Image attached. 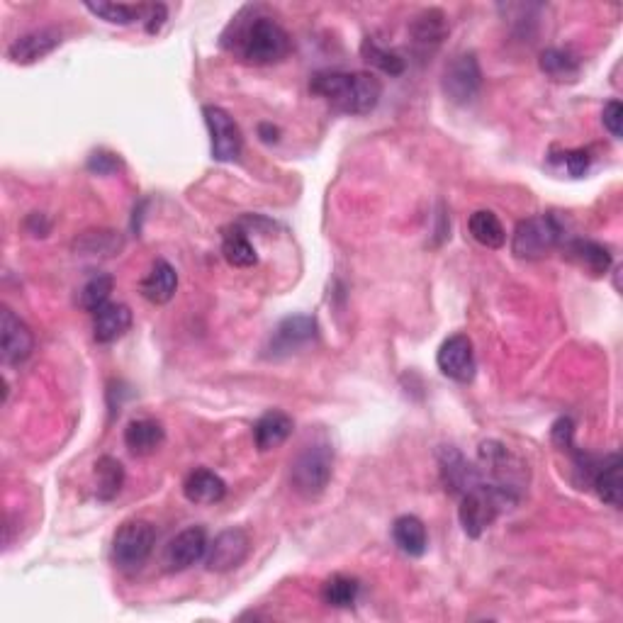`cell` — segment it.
I'll use <instances>...</instances> for the list:
<instances>
[{
  "label": "cell",
  "instance_id": "6da1fadb",
  "mask_svg": "<svg viewBox=\"0 0 623 623\" xmlns=\"http://www.w3.org/2000/svg\"><path fill=\"white\" fill-rule=\"evenodd\" d=\"M310 91L336 112L368 115L383 98V81L370 71H319L312 76Z\"/></svg>",
  "mask_w": 623,
  "mask_h": 623
},
{
  "label": "cell",
  "instance_id": "7a4b0ae2",
  "mask_svg": "<svg viewBox=\"0 0 623 623\" xmlns=\"http://www.w3.org/2000/svg\"><path fill=\"white\" fill-rule=\"evenodd\" d=\"M234 49L244 61L256 66L278 64L290 54V35L278 25L273 18L258 15V18L249 20L244 27H237L234 32Z\"/></svg>",
  "mask_w": 623,
  "mask_h": 623
},
{
  "label": "cell",
  "instance_id": "3957f363",
  "mask_svg": "<svg viewBox=\"0 0 623 623\" xmlns=\"http://www.w3.org/2000/svg\"><path fill=\"white\" fill-rule=\"evenodd\" d=\"M516 504V492L495 482L480 480L473 490L460 497L458 519L470 538H480L507 507Z\"/></svg>",
  "mask_w": 623,
  "mask_h": 623
},
{
  "label": "cell",
  "instance_id": "277c9868",
  "mask_svg": "<svg viewBox=\"0 0 623 623\" xmlns=\"http://www.w3.org/2000/svg\"><path fill=\"white\" fill-rule=\"evenodd\" d=\"M334 473V448L329 441H312L290 465V485L302 499H317L329 487Z\"/></svg>",
  "mask_w": 623,
  "mask_h": 623
},
{
  "label": "cell",
  "instance_id": "5b68a950",
  "mask_svg": "<svg viewBox=\"0 0 623 623\" xmlns=\"http://www.w3.org/2000/svg\"><path fill=\"white\" fill-rule=\"evenodd\" d=\"M156 546L154 524L144 519H129L112 538V563L122 572H137L151 558Z\"/></svg>",
  "mask_w": 623,
  "mask_h": 623
},
{
  "label": "cell",
  "instance_id": "8992f818",
  "mask_svg": "<svg viewBox=\"0 0 623 623\" xmlns=\"http://www.w3.org/2000/svg\"><path fill=\"white\" fill-rule=\"evenodd\" d=\"M560 237H563V229H560L553 215L529 217V220H521L516 224L512 251L516 258L538 261V258H546L560 244Z\"/></svg>",
  "mask_w": 623,
  "mask_h": 623
},
{
  "label": "cell",
  "instance_id": "52a82bcc",
  "mask_svg": "<svg viewBox=\"0 0 623 623\" xmlns=\"http://www.w3.org/2000/svg\"><path fill=\"white\" fill-rule=\"evenodd\" d=\"M202 117H205V125L210 129L212 159L220 161V164L237 161L241 151H244V137H241L237 120L224 108H217V105H205Z\"/></svg>",
  "mask_w": 623,
  "mask_h": 623
},
{
  "label": "cell",
  "instance_id": "ba28073f",
  "mask_svg": "<svg viewBox=\"0 0 623 623\" xmlns=\"http://www.w3.org/2000/svg\"><path fill=\"white\" fill-rule=\"evenodd\" d=\"M441 88L451 103L456 105L473 103L475 95L480 93L482 88V71L480 64H477V56L475 54L456 56V59L446 66V71H443Z\"/></svg>",
  "mask_w": 623,
  "mask_h": 623
},
{
  "label": "cell",
  "instance_id": "9c48e42d",
  "mask_svg": "<svg viewBox=\"0 0 623 623\" xmlns=\"http://www.w3.org/2000/svg\"><path fill=\"white\" fill-rule=\"evenodd\" d=\"M251 553V538L244 529H224L207 546L205 568L210 572H232L246 563Z\"/></svg>",
  "mask_w": 623,
  "mask_h": 623
},
{
  "label": "cell",
  "instance_id": "30bf717a",
  "mask_svg": "<svg viewBox=\"0 0 623 623\" xmlns=\"http://www.w3.org/2000/svg\"><path fill=\"white\" fill-rule=\"evenodd\" d=\"M436 366L446 378L456 380V383H473L477 373L473 341L465 334L448 336L436 353Z\"/></svg>",
  "mask_w": 623,
  "mask_h": 623
},
{
  "label": "cell",
  "instance_id": "8fae6325",
  "mask_svg": "<svg viewBox=\"0 0 623 623\" xmlns=\"http://www.w3.org/2000/svg\"><path fill=\"white\" fill-rule=\"evenodd\" d=\"M35 351L32 329L10 307L0 312V356L5 366H20Z\"/></svg>",
  "mask_w": 623,
  "mask_h": 623
},
{
  "label": "cell",
  "instance_id": "7c38bea8",
  "mask_svg": "<svg viewBox=\"0 0 623 623\" xmlns=\"http://www.w3.org/2000/svg\"><path fill=\"white\" fill-rule=\"evenodd\" d=\"M207 546V531L202 526H188L178 536H173L166 546V568L171 572H181L193 568L205 558Z\"/></svg>",
  "mask_w": 623,
  "mask_h": 623
},
{
  "label": "cell",
  "instance_id": "4fadbf2b",
  "mask_svg": "<svg viewBox=\"0 0 623 623\" xmlns=\"http://www.w3.org/2000/svg\"><path fill=\"white\" fill-rule=\"evenodd\" d=\"M317 336V322L307 314H295V317L283 319L271 336V346H268V356H288L302 346H307Z\"/></svg>",
  "mask_w": 623,
  "mask_h": 623
},
{
  "label": "cell",
  "instance_id": "5bb4252c",
  "mask_svg": "<svg viewBox=\"0 0 623 623\" xmlns=\"http://www.w3.org/2000/svg\"><path fill=\"white\" fill-rule=\"evenodd\" d=\"M439 465H441L443 485H446V490L456 497H463L465 492L473 490L477 482L485 480V477L480 475V470H477L473 463H468L463 453L451 446L441 451Z\"/></svg>",
  "mask_w": 623,
  "mask_h": 623
},
{
  "label": "cell",
  "instance_id": "9a60e30c",
  "mask_svg": "<svg viewBox=\"0 0 623 623\" xmlns=\"http://www.w3.org/2000/svg\"><path fill=\"white\" fill-rule=\"evenodd\" d=\"M59 44L61 32L54 30V27H42V30H32L27 32V35L15 39L8 47V59L20 66L35 64V61L52 54Z\"/></svg>",
  "mask_w": 623,
  "mask_h": 623
},
{
  "label": "cell",
  "instance_id": "2e32d148",
  "mask_svg": "<svg viewBox=\"0 0 623 623\" xmlns=\"http://www.w3.org/2000/svg\"><path fill=\"white\" fill-rule=\"evenodd\" d=\"M448 35V18L439 8L422 10L409 25V37H412L414 49L419 54H434L441 47Z\"/></svg>",
  "mask_w": 623,
  "mask_h": 623
},
{
  "label": "cell",
  "instance_id": "e0dca14e",
  "mask_svg": "<svg viewBox=\"0 0 623 623\" xmlns=\"http://www.w3.org/2000/svg\"><path fill=\"white\" fill-rule=\"evenodd\" d=\"M132 327V310L120 302H108L93 314V339L98 344H115Z\"/></svg>",
  "mask_w": 623,
  "mask_h": 623
},
{
  "label": "cell",
  "instance_id": "ac0fdd59",
  "mask_svg": "<svg viewBox=\"0 0 623 623\" xmlns=\"http://www.w3.org/2000/svg\"><path fill=\"white\" fill-rule=\"evenodd\" d=\"M293 429H295V422L290 414L280 412V409L266 412L254 426L256 448L261 453H268V451H273V448L283 446V443L290 439V434H293Z\"/></svg>",
  "mask_w": 623,
  "mask_h": 623
},
{
  "label": "cell",
  "instance_id": "d6986e66",
  "mask_svg": "<svg viewBox=\"0 0 623 623\" xmlns=\"http://www.w3.org/2000/svg\"><path fill=\"white\" fill-rule=\"evenodd\" d=\"M183 495L193 504H217L227 497V482L207 468L193 470L183 482Z\"/></svg>",
  "mask_w": 623,
  "mask_h": 623
},
{
  "label": "cell",
  "instance_id": "ffe728a7",
  "mask_svg": "<svg viewBox=\"0 0 623 623\" xmlns=\"http://www.w3.org/2000/svg\"><path fill=\"white\" fill-rule=\"evenodd\" d=\"M139 290H142V295L147 297L149 302H154V305H166V302L173 300V295H176L178 290L176 268L168 261H164V258H159V261H154V266L149 268V273L144 275Z\"/></svg>",
  "mask_w": 623,
  "mask_h": 623
},
{
  "label": "cell",
  "instance_id": "44dd1931",
  "mask_svg": "<svg viewBox=\"0 0 623 623\" xmlns=\"http://www.w3.org/2000/svg\"><path fill=\"white\" fill-rule=\"evenodd\" d=\"M166 441V431L156 419H134L125 429V446L134 456H151Z\"/></svg>",
  "mask_w": 623,
  "mask_h": 623
},
{
  "label": "cell",
  "instance_id": "7402d4cb",
  "mask_svg": "<svg viewBox=\"0 0 623 623\" xmlns=\"http://www.w3.org/2000/svg\"><path fill=\"white\" fill-rule=\"evenodd\" d=\"M392 541L409 558H422L429 546V536H426V526L422 519L412 514H404L392 524Z\"/></svg>",
  "mask_w": 623,
  "mask_h": 623
},
{
  "label": "cell",
  "instance_id": "603a6c76",
  "mask_svg": "<svg viewBox=\"0 0 623 623\" xmlns=\"http://www.w3.org/2000/svg\"><path fill=\"white\" fill-rule=\"evenodd\" d=\"M592 485L597 490V495L602 502L609 504V507L619 509L621 507V492H623V482H621V458L609 456L599 463L597 473L592 477Z\"/></svg>",
  "mask_w": 623,
  "mask_h": 623
},
{
  "label": "cell",
  "instance_id": "cb8c5ba5",
  "mask_svg": "<svg viewBox=\"0 0 623 623\" xmlns=\"http://www.w3.org/2000/svg\"><path fill=\"white\" fill-rule=\"evenodd\" d=\"M222 254L224 261L234 268H254L258 263L256 249L246 237V229L241 224L224 229L222 234Z\"/></svg>",
  "mask_w": 623,
  "mask_h": 623
},
{
  "label": "cell",
  "instance_id": "d4e9b609",
  "mask_svg": "<svg viewBox=\"0 0 623 623\" xmlns=\"http://www.w3.org/2000/svg\"><path fill=\"white\" fill-rule=\"evenodd\" d=\"M470 237L485 249H502L507 244V229L492 210H477L468 220Z\"/></svg>",
  "mask_w": 623,
  "mask_h": 623
},
{
  "label": "cell",
  "instance_id": "484cf974",
  "mask_svg": "<svg viewBox=\"0 0 623 623\" xmlns=\"http://www.w3.org/2000/svg\"><path fill=\"white\" fill-rule=\"evenodd\" d=\"M568 251V258L577 263V266L587 268L592 275H604L611 268V254L609 249L597 241H589V239H575L565 246Z\"/></svg>",
  "mask_w": 623,
  "mask_h": 623
},
{
  "label": "cell",
  "instance_id": "4316f807",
  "mask_svg": "<svg viewBox=\"0 0 623 623\" xmlns=\"http://www.w3.org/2000/svg\"><path fill=\"white\" fill-rule=\"evenodd\" d=\"M125 485V468L117 458L103 456L95 460V497L100 502H112Z\"/></svg>",
  "mask_w": 623,
  "mask_h": 623
},
{
  "label": "cell",
  "instance_id": "83f0119b",
  "mask_svg": "<svg viewBox=\"0 0 623 623\" xmlns=\"http://www.w3.org/2000/svg\"><path fill=\"white\" fill-rule=\"evenodd\" d=\"M120 232L112 229H93V232H83L81 237L74 241L76 254L81 256H115L122 249Z\"/></svg>",
  "mask_w": 623,
  "mask_h": 623
},
{
  "label": "cell",
  "instance_id": "f1b7e54d",
  "mask_svg": "<svg viewBox=\"0 0 623 623\" xmlns=\"http://www.w3.org/2000/svg\"><path fill=\"white\" fill-rule=\"evenodd\" d=\"M358 592H361V582L349 575H331L322 585V602L334 609H349L356 604Z\"/></svg>",
  "mask_w": 623,
  "mask_h": 623
},
{
  "label": "cell",
  "instance_id": "f546056e",
  "mask_svg": "<svg viewBox=\"0 0 623 623\" xmlns=\"http://www.w3.org/2000/svg\"><path fill=\"white\" fill-rule=\"evenodd\" d=\"M88 13L95 18L110 22V25H132V22L144 20L147 15V5H127V3H86Z\"/></svg>",
  "mask_w": 623,
  "mask_h": 623
},
{
  "label": "cell",
  "instance_id": "4dcf8cb0",
  "mask_svg": "<svg viewBox=\"0 0 623 623\" xmlns=\"http://www.w3.org/2000/svg\"><path fill=\"white\" fill-rule=\"evenodd\" d=\"M541 71L553 81H575L580 76V64L563 49H546L541 54Z\"/></svg>",
  "mask_w": 623,
  "mask_h": 623
},
{
  "label": "cell",
  "instance_id": "1f68e13d",
  "mask_svg": "<svg viewBox=\"0 0 623 623\" xmlns=\"http://www.w3.org/2000/svg\"><path fill=\"white\" fill-rule=\"evenodd\" d=\"M361 56L368 61L370 66H375L378 71H383L387 76H402L404 74V59L400 54L390 52V49L380 47L375 39L366 37L361 44Z\"/></svg>",
  "mask_w": 623,
  "mask_h": 623
},
{
  "label": "cell",
  "instance_id": "d6a6232c",
  "mask_svg": "<svg viewBox=\"0 0 623 623\" xmlns=\"http://www.w3.org/2000/svg\"><path fill=\"white\" fill-rule=\"evenodd\" d=\"M112 288H115V278H112V275H108V273L93 275V278L88 280L86 285H83L78 302H81L83 310L95 314L100 310V307H105L110 302Z\"/></svg>",
  "mask_w": 623,
  "mask_h": 623
},
{
  "label": "cell",
  "instance_id": "836d02e7",
  "mask_svg": "<svg viewBox=\"0 0 623 623\" xmlns=\"http://www.w3.org/2000/svg\"><path fill=\"white\" fill-rule=\"evenodd\" d=\"M122 168L120 156L112 154V151H93L91 159H88V171L95 173V176H112Z\"/></svg>",
  "mask_w": 623,
  "mask_h": 623
},
{
  "label": "cell",
  "instance_id": "e575fe53",
  "mask_svg": "<svg viewBox=\"0 0 623 623\" xmlns=\"http://www.w3.org/2000/svg\"><path fill=\"white\" fill-rule=\"evenodd\" d=\"M563 164H565V168H568V173H570L572 178H582L587 173L589 164H592V156H589L587 149L565 151Z\"/></svg>",
  "mask_w": 623,
  "mask_h": 623
},
{
  "label": "cell",
  "instance_id": "d590c367",
  "mask_svg": "<svg viewBox=\"0 0 623 623\" xmlns=\"http://www.w3.org/2000/svg\"><path fill=\"white\" fill-rule=\"evenodd\" d=\"M550 436H553V443L555 446L565 448V451H572L575 448V424H572L570 417H560L558 422L553 424V431H550Z\"/></svg>",
  "mask_w": 623,
  "mask_h": 623
},
{
  "label": "cell",
  "instance_id": "8d00e7d4",
  "mask_svg": "<svg viewBox=\"0 0 623 623\" xmlns=\"http://www.w3.org/2000/svg\"><path fill=\"white\" fill-rule=\"evenodd\" d=\"M602 122L604 127L609 129V134L614 139H621V125H623V105L619 103V100H609V103L604 105V112H602Z\"/></svg>",
  "mask_w": 623,
  "mask_h": 623
},
{
  "label": "cell",
  "instance_id": "74e56055",
  "mask_svg": "<svg viewBox=\"0 0 623 623\" xmlns=\"http://www.w3.org/2000/svg\"><path fill=\"white\" fill-rule=\"evenodd\" d=\"M168 20V8L161 3L147 5V15H144V22H147V32L149 35H156V32L164 27V22Z\"/></svg>",
  "mask_w": 623,
  "mask_h": 623
},
{
  "label": "cell",
  "instance_id": "f35d334b",
  "mask_svg": "<svg viewBox=\"0 0 623 623\" xmlns=\"http://www.w3.org/2000/svg\"><path fill=\"white\" fill-rule=\"evenodd\" d=\"M25 224L27 229H30L32 237H47L49 229H52V222H49L47 215H42V212H32Z\"/></svg>",
  "mask_w": 623,
  "mask_h": 623
},
{
  "label": "cell",
  "instance_id": "ab89813d",
  "mask_svg": "<svg viewBox=\"0 0 623 623\" xmlns=\"http://www.w3.org/2000/svg\"><path fill=\"white\" fill-rule=\"evenodd\" d=\"M258 137H261L266 144H273V142H278L280 129L273 127L271 122H261V125H258Z\"/></svg>",
  "mask_w": 623,
  "mask_h": 623
}]
</instances>
